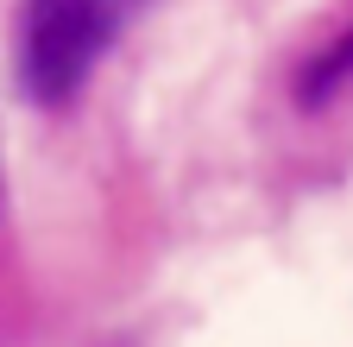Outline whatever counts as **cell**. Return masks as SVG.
<instances>
[{
    "label": "cell",
    "instance_id": "7a4b0ae2",
    "mask_svg": "<svg viewBox=\"0 0 353 347\" xmlns=\"http://www.w3.org/2000/svg\"><path fill=\"white\" fill-rule=\"evenodd\" d=\"M347 76H353V38H347L334 57H322L316 70H309V95H328L334 82H347Z\"/></svg>",
    "mask_w": 353,
    "mask_h": 347
},
{
    "label": "cell",
    "instance_id": "6da1fadb",
    "mask_svg": "<svg viewBox=\"0 0 353 347\" xmlns=\"http://www.w3.org/2000/svg\"><path fill=\"white\" fill-rule=\"evenodd\" d=\"M126 13L132 0H26L19 7V89L38 108H63L108 57Z\"/></svg>",
    "mask_w": 353,
    "mask_h": 347
}]
</instances>
